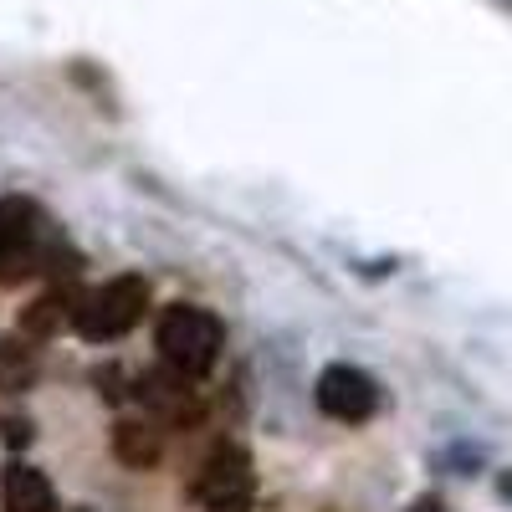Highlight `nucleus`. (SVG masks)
<instances>
[{
    "mask_svg": "<svg viewBox=\"0 0 512 512\" xmlns=\"http://www.w3.org/2000/svg\"><path fill=\"white\" fill-rule=\"evenodd\" d=\"M318 410L333 415V420H369L374 405H379V390H374V379L354 364H328L318 374Z\"/></svg>",
    "mask_w": 512,
    "mask_h": 512,
    "instance_id": "nucleus-5",
    "label": "nucleus"
},
{
    "mask_svg": "<svg viewBox=\"0 0 512 512\" xmlns=\"http://www.w3.org/2000/svg\"><path fill=\"white\" fill-rule=\"evenodd\" d=\"M82 297L88 292H77V287H52L47 297H36V303L21 313V333L26 338H47L57 328H77V313H82Z\"/></svg>",
    "mask_w": 512,
    "mask_h": 512,
    "instance_id": "nucleus-7",
    "label": "nucleus"
},
{
    "mask_svg": "<svg viewBox=\"0 0 512 512\" xmlns=\"http://www.w3.org/2000/svg\"><path fill=\"white\" fill-rule=\"evenodd\" d=\"M221 318L216 313H205V308H190V303H175V308H164L159 313V333H154V344H159V359L169 369H180L190 379L210 374L221 359Z\"/></svg>",
    "mask_w": 512,
    "mask_h": 512,
    "instance_id": "nucleus-2",
    "label": "nucleus"
},
{
    "mask_svg": "<svg viewBox=\"0 0 512 512\" xmlns=\"http://www.w3.org/2000/svg\"><path fill=\"white\" fill-rule=\"evenodd\" d=\"M144 308H149V282L144 277H113L108 287L82 297L77 333L93 338V344H108V338H123L128 328H139Z\"/></svg>",
    "mask_w": 512,
    "mask_h": 512,
    "instance_id": "nucleus-3",
    "label": "nucleus"
},
{
    "mask_svg": "<svg viewBox=\"0 0 512 512\" xmlns=\"http://www.w3.org/2000/svg\"><path fill=\"white\" fill-rule=\"evenodd\" d=\"M256 497V477H251V456L241 446H221L210 451L205 466L195 472V502L205 512H246Z\"/></svg>",
    "mask_w": 512,
    "mask_h": 512,
    "instance_id": "nucleus-4",
    "label": "nucleus"
},
{
    "mask_svg": "<svg viewBox=\"0 0 512 512\" xmlns=\"http://www.w3.org/2000/svg\"><path fill=\"white\" fill-rule=\"evenodd\" d=\"M139 400H144L149 410H159L164 420H175V425L200 420V400H195V390H190V374L169 369V364L139 374Z\"/></svg>",
    "mask_w": 512,
    "mask_h": 512,
    "instance_id": "nucleus-6",
    "label": "nucleus"
},
{
    "mask_svg": "<svg viewBox=\"0 0 512 512\" xmlns=\"http://www.w3.org/2000/svg\"><path fill=\"white\" fill-rule=\"evenodd\" d=\"M31 272H77V256L67 241L41 221V210L31 200H0V282H21Z\"/></svg>",
    "mask_w": 512,
    "mask_h": 512,
    "instance_id": "nucleus-1",
    "label": "nucleus"
},
{
    "mask_svg": "<svg viewBox=\"0 0 512 512\" xmlns=\"http://www.w3.org/2000/svg\"><path fill=\"white\" fill-rule=\"evenodd\" d=\"M6 512H57L52 482L36 466H11L6 472Z\"/></svg>",
    "mask_w": 512,
    "mask_h": 512,
    "instance_id": "nucleus-9",
    "label": "nucleus"
},
{
    "mask_svg": "<svg viewBox=\"0 0 512 512\" xmlns=\"http://www.w3.org/2000/svg\"><path fill=\"white\" fill-rule=\"evenodd\" d=\"M36 379V354L21 344V338H0V390L16 395Z\"/></svg>",
    "mask_w": 512,
    "mask_h": 512,
    "instance_id": "nucleus-10",
    "label": "nucleus"
},
{
    "mask_svg": "<svg viewBox=\"0 0 512 512\" xmlns=\"http://www.w3.org/2000/svg\"><path fill=\"white\" fill-rule=\"evenodd\" d=\"M113 456L123 466H134V472H149V466H159L164 456V441L149 420H118L113 425Z\"/></svg>",
    "mask_w": 512,
    "mask_h": 512,
    "instance_id": "nucleus-8",
    "label": "nucleus"
}]
</instances>
